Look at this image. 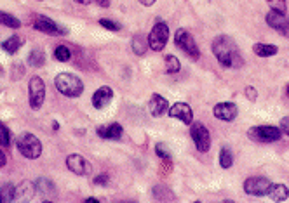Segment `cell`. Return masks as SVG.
I'll return each instance as SVG.
<instances>
[{
  "label": "cell",
  "mask_w": 289,
  "mask_h": 203,
  "mask_svg": "<svg viewBox=\"0 0 289 203\" xmlns=\"http://www.w3.org/2000/svg\"><path fill=\"white\" fill-rule=\"evenodd\" d=\"M213 52L216 59L220 61V64L225 68H240L244 64V57H242L239 47L228 35H220L214 38Z\"/></svg>",
  "instance_id": "obj_1"
},
{
  "label": "cell",
  "mask_w": 289,
  "mask_h": 203,
  "mask_svg": "<svg viewBox=\"0 0 289 203\" xmlns=\"http://www.w3.org/2000/svg\"><path fill=\"white\" fill-rule=\"evenodd\" d=\"M54 85H56L58 92H61L66 97H80L84 92V84L73 73H60L54 78Z\"/></svg>",
  "instance_id": "obj_2"
},
{
  "label": "cell",
  "mask_w": 289,
  "mask_h": 203,
  "mask_svg": "<svg viewBox=\"0 0 289 203\" xmlns=\"http://www.w3.org/2000/svg\"><path fill=\"white\" fill-rule=\"evenodd\" d=\"M18 150L25 158L28 160H35L42 155V143L37 136L30 134V132H25L18 138Z\"/></svg>",
  "instance_id": "obj_3"
},
{
  "label": "cell",
  "mask_w": 289,
  "mask_h": 203,
  "mask_svg": "<svg viewBox=\"0 0 289 203\" xmlns=\"http://www.w3.org/2000/svg\"><path fill=\"white\" fill-rule=\"evenodd\" d=\"M248 138L255 143H275L282 138V130L273 125H258V127H251L248 130Z\"/></svg>",
  "instance_id": "obj_4"
},
{
  "label": "cell",
  "mask_w": 289,
  "mask_h": 203,
  "mask_svg": "<svg viewBox=\"0 0 289 203\" xmlns=\"http://www.w3.org/2000/svg\"><path fill=\"white\" fill-rule=\"evenodd\" d=\"M174 44L185 54H188L192 59H199V57H201V50H199L197 44H195V38L192 37V33H190L188 30L179 28L176 33H174Z\"/></svg>",
  "instance_id": "obj_5"
},
{
  "label": "cell",
  "mask_w": 289,
  "mask_h": 203,
  "mask_svg": "<svg viewBox=\"0 0 289 203\" xmlns=\"http://www.w3.org/2000/svg\"><path fill=\"white\" fill-rule=\"evenodd\" d=\"M167 40H169V28H167V25L162 21L155 23V26L148 33V47L152 50H155V52H161L164 47L167 45Z\"/></svg>",
  "instance_id": "obj_6"
},
{
  "label": "cell",
  "mask_w": 289,
  "mask_h": 203,
  "mask_svg": "<svg viewBox=\"0 0 289 203\" xmlns=\"http://www.w3.org/2000/svg\"><path fill=\"white\" fill-rule=\"evenodd\" d=\"M32 26L35 30L42 31V33H47V35H54V37H63L68 31L66 28H63L61 25H58L54 19L47 18V16H42V14H35L32 19Z\"/></svg>",
  "instance_id": "obj_7"
},
{
  "label": "cell",
  "mask_w": 289,
  "mask_h": 203,
  "mask_svg": "<svg viewBox=\"0 0 289 203\" xmlns=\"http://www.w3.org/2000/svg\"><path fill=\"white\" fill-rule=\"evenodd\" d=\"M28 101L32 109H40L45 101V84L40 77H32L28 82Z\"/></svg>",
  "instance_id": "obj_8"
},
{
  "label": "cell",
  "mask_w": 289,
  "mask_h": 203,
  "mask_svg": "<svg viewBox=\"0 0 289 203\" xmlns=\"http://www.w3.org/2000/svg\"><path fill=\"white\" fill-rule=\"evenodd\" d=\"M190 136H192V141L197 148V151L201 153H208L211 148V134L209 130L206 128L204 123L201 122H192V128H190Z\"/></svg>",
  "instance_id": "obj_9"
},
{
  "label": "cell",
  "mask_w": 289,
  "mask_h": 203,
  "mask_svg": "<svg viewBox=\"0 0 289 203\" xmlns=\"http://www.w3.org/2000/svg\"><path fill=\"white\" fill-rule=\"evenodd\" d=\"M272 182L267 177H248L244 181V191L249 196H265L270 191Z\"/></svg>",
  "instance_id": "obj_10"
},
{
  "label": "cell",
  "mask_w": 289,
  "mask_h": 203,
  "mask_svg": "<svg viewBox=\"0 0 289 203\" xmlns=\"http://www.w3.org/2000/svg\"><path fill=\"white\" fill-rule=\"evenodd\" d=\"M265 21H267V25L275 30L277 33L289 38V18L286 14L277 13V11H270V13L265 16Z\"/></svg>",
  "instance_id": "obj_11"
},
{
  "label": "cell",
  "mask_w": 289,
  "mask_h": 203,
  "mask_svg": "<svg viewBox=\"0 0 289 203\" xmlns=\"http://www.w3.org/2000/svg\"><path fill=\"white\" fill-rule=\"evenodd\" d=\"M66 167L72 174L80 175V177H85L92 172V167L87 160L84 158L82 155H68L66 156Z\"/></svg>",
  "instance_id": "obj_12"
},
{
  "label": "cell",
  "mask_w": 289,
  "mask_h": 203,
  "mask_svg": "<svg viewBox=\"0 0 289 203\" xmlns=\"http://www.w3.org/2000/svg\"><path fill=\"white\" fill-rule=\"evenodd\" d=\"M171 118H178L179 122H183L185 125H192L194 122V111L190 108V104L186 103H174L173 106H169L167 109Z\"/></svg>",
  "instance_id": "obj_13"
},
{
  "label": "cell",
  "mask_w": 289,
  "mask_h": 203,
  "mask_svg": "<svg viewBox=\"0 0 289 203\" xmlns=\"http://www.w3.org/2000/svg\"><path fill=\"white\" fill-rule=\"evenodd\" d=\"M237 113H239V109L233 103H218L213 108L214 118L223 120V122H233L237 118Z\"/></svg>",
  "instance_id": "obj_14"
},
{
  "label": "cell",
  "mask_w": 289,
  "mask_h": 203,
  "mask_svg": "<svg viewBox=\"0 0 289 203\" xmlns=\"http://www.w3.org/2000/svg\"><path fill=\"white\" fill-rule=\"evenodd\" d=\"M112 99H113L112 87L103 85V87H100L94 94H92V106H94L96 109H105L108 104L112 103Z\"/></svg>",
  "instance_id": "obj_15"
},
{
  "label": "cell",
  "mask_w": 289,
  "mask_h": 203,
  "mask_svg": "<svg viewBox=\"0 0 289 203\" xmlns=\"http://www.w3.org/2000/svg\"><path fill=\"white\" fill-rule=\"evenodd\" d=\"M148 109H150V115L152 116L159 118V116H162L164 113L169 109V103H167L166 97L159 96V94H152L150 101H148Z\"/></svg>",
  "instance_id": "obj_16"
},
{
  "label": "cell",
  "mask_w": 289,
  "mask_h": 203,
  "mask_svg": "<svg viewBox=\"0 0 289 203\" xmlns=\"http://www.w3.org/2000/svg\"><path fill=\"white\" fill-rule=\"evenodd\" d=\"M98 136L101 139H112V141H119L124 134V128L120 123H110V125H105V127H98Z\"/></svg>",
  "instance_id": "obj_17"
},
{
  "label": "cell",
  "mask_w": 289,
  "mask_h": 203,
  "mask_svg": "<svg viewBox=\"0 0 289 203\" xmlns=\"http://www.w3.org/2000/svg\"><path fill=\"white\" fill-rule=\"evenodd\" d=\"M35 191H37V187H35L33 182L23 181L21 184L16 187V198H19V200H23V201H28L33 198Z\"/></svg>",
  "instance_id": "obj_18"
},
{
  "label": "cell",
  "mask_w": 289,
  "mask_h": 203,
  "mask_svg": "<svg viewBox=\"0 0 289 203\" xmlns=\"http://www.w3.org/2000/svg\"><path fill=\"white\" fill-rule=\"evenodd\" d=\"M23 44H25V40H23L19 35H13V37H9L7 40H4L2 42V50L4 52H7V54H16L19 49L23 47Z\"/></svg>",
  "instance_id": "obj_19"
},
{
  "label": "cell",
  "mask_w": 289,
  "mask_h": 203,
  "mask_svg": "<svg viewBox=\"0 0 289 203\" xmlns=\"http://www.w3.org/2000/svg\"><path fill=\"white\" fill-rule=\"evenodd\" d=\"M253 52L260 57H272L279 52V47L273 44H261V42H258V44L253 45Z\"/></svg>",
  "instance_id": "obj_20"
},
{
  "label": "cell",
  "mask_w": 289,
  "mask_h": 203,
  "mask_svg": "<svg viewBox=\"0 0 289 203\" xmlns=\"http://www.w3.org/2000/svg\"><path fill=\"white\" fill-rule=\"evenodd\" d=\"M268 194L273 201H284L289 198V187L286 184H272Z\"/></svg>",
  "instance_id": "obj_21"
},
{
  "label": "cell",
  "mask_w": 289,
  "mask_h": 203,
  "mask_svg": "<svg viewBox=\"0 0 289 203\" xmlns=\"http://www.w3.org/2000/svg\"><path fill=\"white\" fill-rule=\"evenodd\" d=\"M35 187H37V191L42 194V198H49L56 194V187H54L53 182L47 181V179H38V181L35 182Z\"/></svg>",
  "instance_id": "obj_22"
},
{
  "label": "cell",
  "mask_w": 289,
  "mask_h": 203,
  "mask_svg": "<svg viewBox=\"0 0 289 203\" xmlns=\"http://www.w3.org/2000/svg\"><path fill=\"white\" fill-rule=\"evenodd\" d=\"M14 200H16V186L11 184V182H6L0 187V203H11Z\"/></svg>",
  "instance_id": "obj_23"
},
{
  "label": "cell",
  "mask_w": 289,
  "mask_h": 203,
  "mask_svg": "<svg viewBox=\"0 0 289 203\" xmlns=\"http://www.w3.org/2000/svg\"><path fill=\"white\" fill-rule=\"evenodd\" d=\"M28 62L33 66V68H42L45 62V52L40 49V47H37V49H33L32 52H30L28 56Z\"/></svg>",
  "instance_id": "obj_24"
},
{
  "label": "cell",
  "mask_w": 289,
  "mask_h": 203,
  "mask_svg": "<svg viewBox=\"0 0 289 203\" xmlns=\"http://www.w3.org/2000/svg\"><path fill=\"white\" fill-rule=\"evenodd\" d=\"M0 25L7 26V28H13V30H18L21 26V21L16 18V16L9 14V13H4L0 11Z\"/></svg>",
  "instance_id": "obj_25"
},
{
  "label": "cell",
  "mask_w": 289,
  "mask_h": 203,
  "mask_svg": "<svg viewBox=\"0 0 289 203\" xmlns=\"http://www.w3.org/2000/svg\"><path fill=\"white\" fill-rule=\"evenodd\" d=\"M164 64H166V72L167 73H178L179 70H181V62L176 56H173V54H169V56L164 57Z\"/></svg>",
  "instance_id": "obj_26"
},
{
  "label": "cell",
  "mask_w": 289,
  "mask_h": 203,
  "mask_svg": "<svg viewBox=\"0 0 289 203\" xmlns=\"http://www.w3.org/2000/svg\"><path fill=\"white\" fill-rule=\"evenodd\" d=\"M220 165H221V169H230V167L233 165V155H232V151H230V148H226V146L221 148Z\"/></svg>",
  "instance_id": "obj_27"
},
{
  "label": "cell",
  "mask_w": 289,
  "mask_h": 203,
  "mask_svg": "<svg viewBox=\"0 0 289 203\" xmlns=\"http://www.w3.org/2000/svg\"><path fill=\"white\" fill-rule=\"evenodd\" d=\"M54 57L61 62H66L72 59V52H70V49L66 45H58L56 49H54Z\"/></svg>",
  "instance_id": "obj_28"
},
{
  "label": "cell",
  "mask_w": 289,
  "mask_h": 203,
  "mask_svg": "<svg viewBox=\"0 0 289 203\" xmlns=\"http://www.w3.org/2000/svg\"><path fill=\"white\" fill-rule=\"evenodd\" d=\"M147 42H148V38L144 40L141 35H138V37L132 40V49H134V52L138 54V56L144 54V50H147Z\"/></svg>",
  "instance_id": "obj_29"
},
{
  "label": "cell",
  "mask_w": 289,
  "mask_h": 203,
  "mask_svg": "<svg viewBox=\"0 0 289 203\" xmlns=\"http://www.w3.org/2000/svg\"><path fill=\"white\" fill-rule=\"evenodd\" d=\"M11 144V130L0 122V146L7 148Z\"/></svg>",
  "instance_id": "obj_30"
},
{
  "label": "cell",
  "mask_w": 289,
  "mask_h": 203,
  "mask_svg": "<svg viewBox=\"0 0 289 203\" xmlns=\"http://www.w3.org/2000/svg\"><path fill=\"white\" fill-rule=\"evenodd\" d=\"M267 4H268V6H270V9H272V11H277V13L286 14V11H287V4H286V0H267Z\"/></svg>",
  "instance_id": "obj_31"
},
{
  "label": "cell",
  "mask_w": 289,
  "mask_h": 203,
  "mask_svg": "<svg viewBox=\"0 0 289 203\" xmlns=\"http://www.w3.org/2000/svg\"><path fill=\"white\" fill-rule=\"evenodd\" d=\"M155 153H157L159 158H162V160H171V153L167 151L166 144H162V143H159L157 146H155Z\"/></svg>",
  "instance_id": "obj_32"
},
{
  "label": "cell",
  "mask_w": 289,
  "mask_h": 203,
  "mask_svg": "<svg viewBox=\"0 0 289 203\" xmlns=\"http://www.w3.org/2000/svg\"><path fill=\"white\" fill-rule=\"evenodd\" d=\"M100 25L103 26V28L110 30V31H119L120 28H122V26H120L119 23L112 21V19H100Z\"/></svg>",
  "instance_id": "obj_33"
},
{
  "label": "cell",
  "mask_w": 289,
  "mask_h": 203,
  "mask_svg": "<svg viewBox=\"0 0 289 203\" xmlns=\"http://www.w3.org/2000/svg\"><path fill=\"white\" fill-rule=\"evenodd\" d=\"M280 130H282V134L289 136V116H284V118L280 120Z\"/></svg>",
  "instance_id": "obj_34"
},
{
  "label": "cell",
  "mask_w": 289,
  "mask_h": 203,
  "mask_svg": "<svg viewBox=\"0 0 289 203\" xmlns=\"http://www.w3.org/2000/svg\"><path fill=\"white\" fill-rule=\"evenodd\" d=\"M256 96H258V92L255 87H246V97H248L249 101H255Z\"/></svg>",
  "instance_id": "obj_35"
},
{
  "label": "cell",
  "mask_w": 289,
  "mask_h": 203,
  "mask_svg": "<svg viewBox=\"0 0 289 203\" xmlns=\"http://www.w3.org/2000/svg\"><path fill=\"white\" fill-rule=\"evenodd\" d=\"M107 182H108V175H105V174L98 175V177L94 179V184H98V186H101V184H107Z\"/></svg>",
  "instance_id": "obj_36"
},
{
  "label": "cell",
  "mask_w": 289,
  "mask_h": 203,
  "mask_svg": "<svg viewBox=\"0 0 289 203\" xmlns=\"http://www.w3.org/2000/svg\"><path fill=\"white\" fill-rule=\"evenodd\" d=\"M6 163H7V158H6V153H4V150H2V146H0V169H2V167H6Z\"/></svg>",
  "instance_id": "obj_37"
},
{
  "label": "cell",
  "mask_w": 289,
  "mask_h": 203,
  "mask_svg": "<svg viewBox=\"0 0 289 203\" xmlns=\"http://www.w3.org/2000/svg\"><path fill=\"white\" fill-rule=\"evenodd\" d=\"M138 2L141 4V6H144V7H150V6H154L157 0H138Z\"/></svg>",
  "instance_id": "obj_38"
},
{
  "label": "cell",
  "mask_w": 289,
  "mask_h": 203,
  "mask_svg": "<svg viewBox=\"0 0 289 203\" xmlns=\"http://www.w3.org/2000/svg\"><path fill=\"white\" fill-rule=\"evenodd\" d=\"M92 2H96L98 6H101V7H108V6H110V0H92Z\"/></svg>",
  "instance_id": "obj_39"
},
{
  "label": "cell",
  "mask_w": 289,
  "mask_h": 203,
  "mask_svg": "<svg viewBox=\"0 0 289 203\" xmlns=\"http://www.w3.org/2000/svg\"><path fill=\"white\" fill-rule=\"evenodd\" d=\"M75 2H79V4H82V6H87V4H91L92 0H75Z\"/></svg>",
  "instance_id": "obj_40"
},
{
  "label": "cell",
  "mask_w": 289,
  "mask_h": 203,
  "mask_svg": "<svg viewBox=\"0 0 289 203\" xmlns=\"http://www.w3.org/2000/svg\"><path fill=\"white\" fill-rule=\"evenodd\" d=\"M85 201H91V203H100V200H96V198H87V200H85Z\"/></svg>",
  "instance_id": "obj_41"
},
{
  "label": "cell",
  "mask_w": 289,
  "mask_h": 203,
  "mask_svg": "<svg viewBox=\"0 0 289 203\" xmlns=\"http://www.w3.org/2000/svg\"><path fill=\"white\" fill-rule=\"evenodd\" d=\"M287 96H289V85H287Z\"/></svg>",
  "instance_id": "obj_42"
},
{
  "label": "cell",
  "mask_w": 289,
  "mask_h": 203,
  "mask_svg": "<svg viewBox=\"0 0 289 203\" xmlns=\"http://www.w3.org/2000/svg\"><path fill=\"white\" fill-rule=\"evenodd\" d=\"M38 2H42V0H38Z\"/></svg>",
  "instance_id": "obj_43"
}]
</instances>
